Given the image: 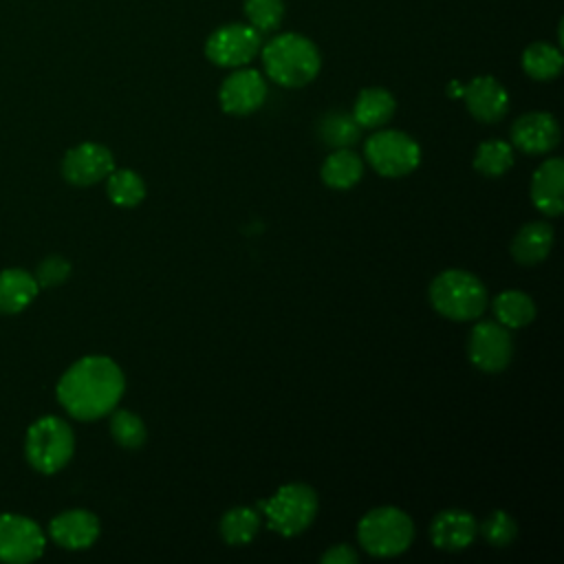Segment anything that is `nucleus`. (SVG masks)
Listing matches in <instances>:
<instances>
[{
	"label": "nucleus",
	"mask_w": 564,
	"mask_h": 564,
	"mask_svg": "<svg viewBox=\"0 0 564 564\" xmlns=\"http://www.w3.org/2000/svg\"><path fill=\"white\" fill-rule=\"evenodd\" d=\"M123 390V370L110 357L88 355L64 370L55 394L73 419L95 421L119 405Z\"/></svg>",
	"instance_id": "obj_1"
},
{
	"label": "nucleus",
	"mask_w": 564,
	"mask_h": 564,
	"mask_svg": "<svg viewBox=\"0 0 564 564\" xmlns=\"http://www.w3.org/2000/svg\"><path fill=\"white\" fill-rule=\"evenodd\" d=\"M264 73L271 82L284 88L311 84L319 68L322 55L317 46L300 33H280L260 48Z\"/></svg>",
	"instance_id": "obj_2"
},
{
	"label": "nucleus",
	"mask_w": 564,
	"mask_h": 564,
	"mask_svg": "<svg viewBox=\"0 0 564 564\" xmlns=\"http://www.w3.org/2000/svg\"><path fill=\"white\" fill-rule=\"evenodd\" d=\"M430 302L436 313L452 322H471L487 308V289L474 273L447 269L432 280Z\"/></svg>",
	"instance_id": "obj_3"
},
{
	"label": "nucleus",
	"mask_w": 564,
	"mask_h": 564,
	"mask_svg": "<svg viewBox=\"0 0 564 564\" xmlns=\"http://www.w3.org/2000/svg\"><path fill=\"white\" fill-rule=\"evenodd\" d=\"M75 452L73 427L53 414L40 416L26 430L24 456L29 465L40 474H55L68 465Z\"/></svg>",
	"instance_id": "obj_4"
},
{
	"label": "nucleus",
	"mask_w": 564,
	"mask_h": 564,
	"mask_svg": "<svg viewBox=\"0 0 564 564\" xmlns=\"http://www.w3.org/2000/svg\"><path fill=\"white\" fill-rule=\"evenodd\" d=\"M357 540L361 549L375 557H394L412 544L414 524L412 518L397 507H377L359 520Z\"/></svg>",
	"instance_id": "obj_5"
},
{
	"label": "nucleus",
	"mask_w": 564,
	"mask_h": 564,
	"mask_svg": "<svg viewBox=\"0 0 564 564\" xmlns=\"http://www.w3.org/2000/svg\"><path fill=\"white\" fill-rule=\"evenodd\" d=\"M258 507L264 511L271 531L291 538L313 522L317 513V494L304 482H289Z\"/></svg>",
	"instance_id": "obj_6"
},
{
	"label": "nucleus",
	"mask_w": 564,
	"mask_h": 564,
	"mask_svg": "<svg viewBox=\"0 0 564 564\" xmlns=\"http://www.w3.org/2000/svg\"><path fill=\"white\" fill-rule=\"evenodd\" d=\"M366 161L370 167L388 178H399L416 170L421 161L419 143L401 130H379L366 139Z\"/></svg>",
	"instance_id": "obj_7"
},
{
	"label": "nucleus",
	"mask_w": 564,
	"mask_h": 564,
	"mask_svg": "<svg viewBox=\"0 0 564 564\" xmlns=\"http://www.w3.org/2000/svg\"><path fill=\"white\" fill-rule=\"evenodd\" d=\"M262 48V33L251 24H223L205 42V57L223 68L247 66Z\"/></svg>",
	"instance_id": "obj_8"
},
{
	"label": "nucleus",
	"mask_w": 564,
	"mask_h": 564,
	"mask_svg": "<svg viewBox=\"0 0 564 564\" xmlns=\"http://www.w3.org/2000/svg\"><path fill=\"white\" fill-rule=\"evenodd\" d=\"M46 546L40 524L20 513H0V562L29 564L35 562Z\"/></svg>",
	"instance_id": "obj_9"
},
{
	"label": "nucleus",
	"mask_w": 564,
	"mask_h": 564,
	"mask_svg": "<svg viewBox=\"0 0 564 564\" xmlns=\"http://www.w3.org/2000/svg\"><path fill=\"white\" fill-rule=\"evenodd\" d=\"M469 361L482 372H502L513 357L509 328L500 322H476L467 341Z\"/></svg>",
	"instance_id": "obj_10"
},
{
	"label": "nucleus",
	"mask_w": 564,
	"mask_h": 564,
	"mask_svg": "<svg viewBox=\"0 0 564 564\" xmlns=\"http://www.w3.org/2000/svg\"><path fill=\"white\" fill-rule=\"evenodd\" d=\"M267 99V82L260 70L256 68H236L231 75H227L218 90L220 108L227 115L245 117L256 112Z\"/></svg>",
	"instance_id": "obj_11"
},
{
	"label": "nucleus",
	"mask_w": 564,
	"mask_h": 564,
	"mask_svg": "<svg viewBox=\"0 0 564 564\" xmlns=\"http://www.w3.org/2000/svg\"><path fill=\"white\" fill-rule=\"evenodd\" d=\"M115 170L112 152L95 141H84L70 148L62 159V176L77 187H88L104 181Z\"/></svg>",
	"instance_id": "obj_12"
},
{
	"label": "nucleus",
	"mask_w": 564,
	"mask_h": 564,
	"mask_svg": "<svg viewBox=\"0 0 564 564\" xmlns=\"http://www.w3.org/2000/svg\"><path fill=\"white\" fill-rule=\"evenodd\" d=\"M511 143L524 154H546L560 143V126L551 112L520 115L511 126Z\"/></svg>",
	"instance_id": "obj_13"
},
{
	"label": "nucleus",
	"mask_w": 564,
	"mask_h": 564,
	"mask_svg": "<svg viewBox=\"0 0 564 564\" xmlns=\"http://www.w3.org/2000/svg\"><path fill=\"white\" fill-rule=\"evenodd\" d=\"M51 540L66 551H84L99 538V518L88 509H68L48 522Z\"/></svg>",
	"instance_id": "obj_14"
},
{
	"label": "nucleus",
	"mask_w": 564,
	"mask_h": 564,
	"mask_svg": "<svg viewBox=\"0 0 564 564\" xmlns=\"http://www.w3.org/2000/svg\"><path fill=\"white\" fill-rule=\"evenodd\" d=\"M463 99L469 115L482 123H496L509 110L507 88L491 75L474 77L467 86H463Z\"/></svg>",
	"instance_id": "obj_15"
},
{
	"label": "nucleus",
	"mask_w": 564,
	"mask_h": 564,
	"mask_svg": "<svg viewBox=\"0 0 564 564\" xmlns=\"http://www.w3.org/2000/svg\"><path fill=\"white\" fill-rule=\"evenodd\" d=\"M531 200L546 214L557 216L564 209V161L553 156L538 165L531 178Z\"/></svg>",
	"instance_id": "obj_16"
},
{
	"label": "nucleus",
	"mask_w": 564,
	"mask_h": 564,
	"mask_svg": "<svg viewBox=\"0 0 564 564\" xmlns=\"http://www.w3.org/2000/svg\"><path fill=\"white\" fill-rule=\"evenodd\" d=\"M476 520L469 511L445 509L434 516L430 524V538L436 549L443 551H463L476 538Z\"/></svg>",
	"instance_id": "obj_17"
},
{
	"label": "nucleus",
	"mask_w": 564,
	"mask_h": 564,
	"mask_svg": "<svg viewBox=\"0 0 564 564\" xmlns=\"http://www.w3.org/2000/svg\"><path fill=\"white\" fill-rule=\"evenodd\" d=\"M553 227L549 223H527L518 229L511 240V256L522 267H533L542 262L553 247Z\"/></svg>",
	"instance_id": "obj_18"
},
{
	"label": "nucleus",
	"mask_w": 564,
	"mask_h": 564,
	"mask_svg": "<svg viewBox=\"0 0 564 564\" xmlns=\"http://www.w3.org/2000/svg\"><path fill=\"white\" fill-rule=\"evenodd\" d=\"M37 293L40 286L33 273L24 269L0 271V315H15L24 311Z\"/></svg>",
	"instance_id": "obj_19"
},
{
	"label": "nucleus",
	"mask_w": 564,
	"mask_h": 564,
	"mask_svg": "<svg viewBox=\"0 0 564 564\" xmlns=\"http://www.w3.org/2000/svg\"><path fill=\"white\" fill-rule=\"evenodd\" d=\"M397 110V101L392 97V93H388L381 86H370L359 90L355 106H352V117L355 121L364 128H381L383 123H388L392 119Z\"/></svg>",
	"instance_id": "obj_20"
},
{
	"label": "nucleus",
	"mask_w": 564,
	"mask_h": 564,
	"mask_svg": "<svg viewBox=\"0 0 564 564\" xmlns=\"http://www.w3.org/2000/svg\"><path fill=\"white\" fill-rule=\"evenodd\" d=\"M364 176V161L348 148L333 150L322 163V181L333 189H348Z\"/></svg>",
	"instance_id": "obj_21"
},
{
	"label": "nucleus",
	"mask_w": 564,
	"mask_h": 564,
	"mask_svg": "<svg viewBox=\"0 0 564 564\" xmlns=\"http://www.w3.org/2000/svg\"><path fill=\"white\" fill-rule=\"evenodd\" d=\"M564 57L560 46L549 42H533L522 51V70L535 82L555 79L562 73Z\"/></svg>",
	"instance_id": "obj_22"
},
{
	"label": "nucleus",
	"mask_w": 564,
	"mask_h": 564,
	"mask_svg": "<svg viewBox=\"0 0 564 564\" xmlns=\"http://www.w3.org/2000/svg\"><path fill=\"white\" fill-rule=\"evenodd\" d=\"M494 315L507 328H522L535 319V304L522 291H502L494 297Z\"/></svg>",
	"instance_id": "obj_23"
},
{
	"label": "nucleus",
	"mask_w": 564,
	"mask_h": 564,
	"mask_svg": "<svg viewBox=\"0 0 564 564\" xmlns=\"http://www.w3.org/2000/svg\"><path fill=\"white\" fill-rule=\"evenodd\" d=\"M260 513L251 507H234L220 518V535L229 546L247 544L260 531Z\"/></svg>",
	"instance_id": "obj_24"
},
{
	"label": "nucleus",
	"mask_w": 564,
	"mask_h": 564,
	"mask_svg": "<svg viewBox=\"0 0 564 564\" xmlns=\"http://www.w3.org/2000/svg\"><path fill=\"white\" fill-rule=\"evenodd\" d=\"M317 132L328 148L337 150V148H350L352 143H357L361 137V126L355 121L352 115L335 110L322 117Z\"/></svg>",
	"instance_id": "obj_25"
},
{
	"label": "nucleus",
	"mask_w": 564,
	"mask_h": 564,
	"mask_svg": "<svg viewBox=\"0 0 564 564\" xmlns=\"http://www.w3.org/2000/svg\"><path fill=\"white\" fill-rule=\"evenodd\" d=\"M106 194L119 207H137L145 198V183L134 170H112L106 176Z\"/></svg>",
	"instance_id": "obj_26"
},
{
	"label": "nucleus",
	"mask_w": 564,
	"mask_h": 564,
	"mask_svg": "<svg viewBox=\"0 0 564 564\" xmlns=\"http://www.w3.org/2000/svg\"><path fill=\"white\" fill-rule=\"evenodd\" d=\"M513 165V150L502 139H487L476 148L474 167L489 178L502 176Z\"/></svg>",
	"instance_id": "obj_27"
},
{
	"label": "nucleus",
	"mask_w": 564,
	"mask_h": 564,
	"mask_svg": "<svg viewBox=\"0 0 564 564\" xmlns=\"http://www.w3.org/2000/svg\"><path fill=\"white\" fill-rule=\"evenodd\" d=\"M110 434L117 445L126 449H137L145 443L148 432L141 416H137L130 410H112L110 416Z\"/></svg>",
	"instance_id": "obj_28"
},
{
	"label": "nucleus",
	"mask_w": 564,
	"mask_h": 564,
	"mask_svg": "<svg viewBox=\"0 0 564 564\" xmlns=\"http://www.w3.org/2000/svg\"><path fill=\"white\" fill-rule=\"evenodd\" d=\"M245 15L249 24L260 33H271L284 18L282 0H245Z\"/></svg>",
	"instance_id": "obj_29"
},
{
	"label": "nucleus",
	"mask_w": 564,
	"mask_h": 564,
	"mask_svg": "<svg viewBox=\"0 0 564 564\" xmlns=\"http://www.w3.org/2000/svg\"><path fill=\"white\" fill-rule=\"evenodd\" d=\"M478 531H480L482 538H485L491 546H496V549L509 546V544L516 540V535H518L516 520H513L507 511H502V509L491 511V513L482 520V524H480Z\"/></svg>",
	"instance_id": "obj_30"
},
{
	"label": "nucleus",
	"mask_w": 564,
	"mask_h": 564,
	"mask_svg": "<svg viewBox=\"0 0 564 564\" xmlns=\"http://www.w3.org/2000/svg\"><path fill=\"white\" fill-rule=\"evenodd\" d=\"M68 275H70V262L64 256H46L33 273L40 289L59 286L68 280Z\"/></svg>",
	"instance_id": "obj_31"
},
{
	"label": "nucleus",
	"mask_w": 564,
	"mask_h": 564,
	"mask_svg": "<svg viewBox=\"0 0 564 564\" xmlns=\"http://www.w3.org/2000/svg\"><path fill=\"white\" fill-rule=\"evenodd\" d=\"M357 560L359 555L350 544H335L319 557L322 564H355Z\"/></svg>",
	"instance_id": "obj_32"
},
{
	"label": "nucleus",
	"mask_w": 564,
	"mask_h": 564,
	"mask_svg": "<svg viewBox=\"0 0 564 564\" xmlns=\"http://www.w3.org/2000/svg\"><path fill=\"white\" fill-rule=\"evenodd\" d=\"M447 95H449V97H463V84L452 82L449 88H447Z\"/></svg>",
	"instance_id": "obj_33"
}]
</instances>
